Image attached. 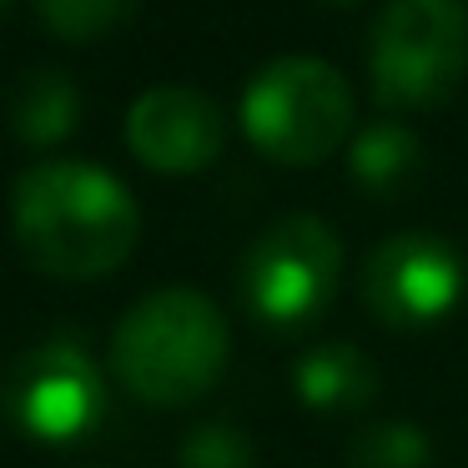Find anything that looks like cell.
Returning <instances> with one entry per match:
<instances>
[{
    "instance_id": "7",
    "label": "cell",
    "mask_w": 468,
    "mask_h": 468,
    "mask_svg": "<svg viewBox=\"0 0 468 468\" xmlns=\"http://www.w3.org/2000/svg\"><path fill=\"white\" fill-rule=\"evenodd\" d=\"M468 287L463 252L433 232H398L367 252L363 303L393 333H423L443 323Z\"/></svg>"
},
{
    "instance_id": "13",
    "label": "cell",
    "mask_w": 468,
    "mask_h": 468,
    "mask_svg": "<svg viewBox=\"0 0 468 468\" xmlns=\"http://www.w3.org/2000/svg\"><path fill=\"white\" fill-rule=\"evenodd\" d=\"M142 11V0H36L46 31H56L61 41H96L112 36L116 26H126Z\"/></svg>"
},
{
    "instance_id": "5",
    "label": "cell",
    "mask_w": 468,
    "mask_h": 468,
    "mask_svg": "<svg viewBox=\"0 0 468 468\" xmlns=\"http://www.w3.org/2000/svg\"><path fill=\"white\" fill-rule=\"evenodd\" d=\"M337 277H343V242L313 212H287L262 227L237 267L247 313L277 333L313 327L333 303Z\"/></svg>"
},
{
    "instance_id": "6",
    "label": "cell",
    "mask_w": 468,
    "mask_h": 468,
    "mask_svg": "<svg viewBox=\"0 0 468 468\" xmlns=\"http://www.w3.org/2000/svg\"><path fill=\"white\" fill-rule=\"evenodd\" d=\"M0 408L21 433L41 443H76L106 413L101 367L66 337L26 347L11 373L0 378Z\"/></svg>"
},
{
    "instance_id": "1",
    "label": "cell",
    "mask_w": 468,
    "mask_h": 468,
    "mask_svg": "<svg viewBox=\"0 0 468 468\" xmlns=\"http://www.w3.org/2000/svg\"><path fill=\"white\" fill-rule=\"evenodd\" d=\"M21 252L51 277H101L132 257L142 212L122 176L96 162H36L11 186Z\"/></svg>"
},
{
    "instance_id": "16",
    "label": "cell",
    "mask_w": 468,
    "mask_h": 468,
    "mask_svg": "<svg viewBox=\"0 0 468 468\" xmlns=\"http://www.w3.org/2000/svg\"><path fill=\"white\" fill-rule=\"evenodd\" d=\"M5 5H11V0H0V16H5Z\"/></svg>"
},
{
    "instance_id": "12",
    "label": "cell",
    "mask_w": 468,
    "mask_h": 468,
    "mask_svg": "<svg viewBox=\"0 0 468 468\" xmlns=\"http://www.w3.org/2000/svg\"><path fill=\"white\" fill-rule=\"evenodd\" d=\"M343 468H433V438L408 418H378L353 433Z\"/></svg>"
},
{
    "instance_id": "4",
    "label": "cell",
    "mask_w": 468,
    "mask_h": 468,
    "mask_svg": "<svg viewBox=\"0 0 468 468\" xmlns=\"http://www.w3.org/2000/svg\"><path fill=\"white\" fill-rule=\"evenodd\" d=\"M242 126L272 162L317 166L353 136V86L317 56H277L247 81Z\"/></svg>"
},
{
    "instance_id": "10",
    "label": "cell",
    "mask_w": 468,
    "mask_h": 468,
    "mask_svg": "<svg viewBox=\"0 0 468 468\" xmlns=\"http://www.w3.org/2000/svg\"><path fill=\"white\" fill-rule=\"evenodd\" d=\"M347 172H353L357 192L378 197V202H398L423 182L428 152L403 122H373L347 142Z\"/></svg>"
},
{
    "instance_id": "9",
    "label": "cell",
    "mask_w": 468,
    "mask_h": 468,
    "mask_svg": "<svg viewBox=\"0 0 468 468\" xmlns=\"http://www.w3.org/2000/svg\"><path fill=\"white\" fill-rule=\"evenodd\" d=\"M292 393L313 413H363L378 398V367L353 343H317L297 357Z\"/></svg>"
},
{
    "instance_id": "15",
    "label": "cell",
    "mask_w": 468,
    "mask_h": 468,
    "mask_svg": "<svg viewBox=\"0 0 468 468\" xmlns=\"http://www.w3.org/2000/svg\"><path fill=\"white\" fill-rule=\"evenodd\" d=\"M317 5H357V0H317Z\"/></svg>"
},
{
    "instance_id": "2",
    "label": "cell",
    "mask_w": 468,
    "mask_h": 468,
    "mask_svg": "<svg viewBox=\"0 0 468 468\" xmlns=\"http://www.w3.org/2000/svg\"><path fill=\"white\" fill-rule=\"evenodd\" d=\"M227 353L232 337L222 307L197 287H162L116 323L112 373L142 403L182 408L222 378Z\"/></svg>"
},
{
    "instance_id": "3",
    "label": "cell",
    "mask_w": 468,
    "mask_h": 468,
    "mask_svg": "<svg viewBox=\"0 0 468 468\" xmlns=\"http://www.w3.org/2000/svg\"><path fill=\"white\" fill-rule=\"evenodd\" d=\"M468 76L463 0H388L367 31V81L388 112H438Z\"/></svg>"
},
{
    "instance_id": "8",
    "label": "cell",
    "mask_w": 468,
    "mask_h": 468,
    "mask_svg": "<svg viewBox=\"0 0 468 468\" xmlns=\"http://www.w3.org/2000/svg\"><path fill=\"white\" fill-rule=\"evenodd\" d=\"M126 146L152 172L192 176L222 156L227 116L197 86H152L126 112Z\"/></svg>"
},
{
    "instance_id": "14",
    "label": "cell",
    "mask_w": 468,
    "mask_h": 468,
    "mask_svg": "<svg viewBox=\"0 0 468 468\" xmlns=\"http://www.w3.org/2000/svg\"><path fill=\"white\" fill-rule=\"evenodd\" d=\"M176 468H257L252 438L232 423H202L186 433Z\"/></svg>"
},
{
    "instance_id": "11",
    "label": "cell",
    "mask_w": 468,
    "mask_h": 468,
    "mask_svg": "<svg viewBox=\"0 0 468 468\" xmlns=\"http://www.w3.org/2000/svg\"><path fill=\"white\" fill-rule=\"evenodd\" d=\"M81 122V96L61 71H26L11 91V126L26 146H56Z\"/></svg>"
}]
</instances>
